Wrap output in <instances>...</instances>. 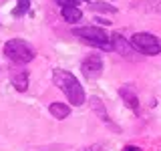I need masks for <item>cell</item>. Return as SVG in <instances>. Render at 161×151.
<instances>
[{
  "label": "cell",
  "mask_w": 161,
  "mask_h": 151,
  "mask_svg": "<svg viewBox=\"0 0 161 151\" xmlns=\"http://www.w3.org/2000/svg\"><path fill=\"white\" fill-rule=\"evenodd\" d=\"M53 83L63 91V95L69 99L70 105H75V107L85 105V101H87L85 89L73 73H69V70H64V69H54L53 70Z\"/></svg>",
  "instance_id": "6da1fadb"
},
{
  "label": "cell",
  "mask_w": 161,
  "mask_h": 151,
  "mask_svg": "<svg viewBox=\"0 0 161 151\" xmlns=\"http://www.w3.org/2000/svg\"><path fill=\"white\" fill-rule=\"evenodd\" d=\"M4 54L6 59H10L14 64H28L30 60L36 57L34 47L24 38H10L4 42Z\"/></svg>",
  "instance_id": "7a4b0ae2"
},
{
  "label": "cell",
  "mask_w": 161,
  "mask_h": 151,
  "mask_svg": "<svg viewBox=\"0 0 161 151\" xmlns=\"http://www.w3.org/2000/svg\"><path fill=\"white\" fill-rule=\"evenodd\" d=\"M73 34L80 40H85V42L93 44V47H99L103 50H113V42H111V38L107 36V32L105 30H101L97 26H80V28H75Z\"/></svg>",
  "instance_id": "3957f363"
},
{
  "label": "cell",
  "mask_w": 161,
  "mask_h": 151,
  "mask_svg": "<svg viewBox=\"0 0 161 151\" xmlns=\"http://www.w3.org/2000/svg\"><path fill=\"white\" fill-rule=\"evenodd\" d=\"M131 44L137 50L139 54H145V57H155V54L161 53V42L157 36L149 32H137L131 36Z\"/></svg>",
  "instance_id": "277c9868"
},
{
  "label": "cell",
  "mask_w": 161,
  "mask_h": 151,
  "mask_svg": "<svg viewBox=\"0 0 161 151\" xmlns=\"http://www.w3.org/2000/svg\"><path fill=\"white\" fill-rule=\"evenodd\" d=\"M80 70H83V75H85L87 81L99 79L101 73H103V59H101V54H97V53L87 54V57L83 59V63H80Z\"/></svg>",
  "instance_id": "5b68a950"
},
{
  "label": "cell",
  "mask_w": 161,
  "mask_h": 151,
  "mask_svg": "<svg viewBox=\"0 0 161 151\" xmlns=\"http://www.w3.org/2000/svg\"><path fill=\"white\" fill-rule=\"evenodd\" d=\"M111 42H113V50H117L121 57H125V59H129V60H133V59L139 57V53L133 48L131 40H127L123 34H115V36L111 38Z\"/></svg>",
  "instance_id": "8992f818"
},
{
  "label": "cell",
  "mask_w": 161,
  "mask_h": 151,
  "mask_svg": "<svg viewBox=\"0 0 161 151\" xmlns=\"http://www.w3.org/2000/svg\"><path fill=\"white\" fill-rule=\"evenodd\" d=\"M10 83H12V87L20 91V93H24V91L28 89V73L26 69H24V64H14V67H10Z\"/></svg>",
  "instance_id": "52a82bcc"
},
{
  "label": "cell",
  "mask_w": 161,
  "mask_h": 151,
  "mask_svg": "<svg viewBox=\"0 0 161 151\" xmlns=\"http://www.w3.org/2000/svg\"><path fill=\"white\" fill-rule=\"evenodd\" d=\"M119 95L123 99L125 107L131 109L133 113H139V97H137V91L133 89V85H123L119 87Z\"/></svg>",
  "instance_id": "ba28073f"
},
{
  "label": "cell",
  "mask_w": 161,
  "mask_h": 151,
  "mask_svg": "<svg viewBox=\"0 0 161 151\" xmlns=\"http://www.w3.org/2000/svg\"><path fill=\"white\" fill-rule=\"evenodd\" d=\"M89 105H91V109L95 111V115H97L99 119H103L105 123H107L109 127H111V131H117V133H119V131H121V129H119V125H115L113 121L109 119V115H107V109H105L103 101H101L99 97H91V99H89Z\"/></svg>",
  "instance_id": "9c48e42d"
},
{
  "label": "cell",
  "mask_w": 161,
  "mask_h": 151,
  "mask_svg": "<svg viewBox=\"0 0 161 151\" xmlns=\"http://www.w3.org/2000/svg\"><path fill=\"white\" fill-rule=\"evenodd\" d=\"M60 14H63L64 22H69V24H75L83 18V12L79 10V6H63V12Z\"/></svg>",
  "instance_id": "30bf717a"
},
{
  "label": "cell",
  "mask_w": 161,
  "mask_h": 151,
  "mask_svg": "<svg viewBox=\"0 0 161 151\" xmlns=\"http://www.w3.org/2000/svg\"><path fill=\"white\" fill-rule=\"evenodd\" d=\"M48 113L53 115L54 119H67L70 115V109H69V105H64V103H50Z\"/></svg>",
  "instance_id": "8fae6325"
},
{
  "label": "cell",
  "mask_w": 161,
  "mask_h": 151,
  "mask_svg": "<svg viewBox=\"0 0 161 151\" xmlns=\"http://www.w3.org/2000/svg\"><path fill=\"white\" fill-rule=\"evenodd\" d=\"M89 8L93 10V12H101V14H115L117 12V6L107 4V2H91Z\"/></svg>",
  "instance_id": "7c38bea8"
},
{
  "label": "cell",
  "mask_w": 161,
  "mask_h": 151,
  "mask_svg": "<svg viewBox=\"0 0 161 151\" xmlns=\"http://www.w3.org/2000/svg\"><path fill=\"white\" fill-rule=\"evenodd\" d=\"M28 10H30V0H18L14 10H12V16H22V14H26Z\"/></svg>",
  "instance_id": "4fadbf2b"
},
{
  "label": "cell",
  "mask_w": 161,
  "mask_h": 151,
  "mask_svg": "<svg viewBox=\"0 0 161 151\" xmlns=\"http://www.w3.org/2000/svg\"><path fill=\"white\" fill-rule=\"evenodd\" d=\"M54 2L63 8V6H79V2H83V0H54Z\"/></svg>",
  "instance_id": "5bb4252c"
},
{
  "label": "cell",
  "mask_w": 161,
  "mask_h": 151,
  "mask_svg": "<svg viewBox=\"0 0 161 151\" xmlns=\"http://www.w3.org/2000/svg\"><path fill=\"white\" fill-rule=\"evenodd\" d=\"M79 151H105V149H103L101 143H93V145H85V147L79 149Z\"/></svg>",
  "instance_id": "9a60e30c"
},
{
  "label": "cell",
  "mask_w": 161,
  "mask_h": 151,
  "mask_svg": "<svg viewBox=\"0 0 161 151\" xmlns=\"http://www.w3.org/2000/svg\"><path fill=\"white\" fill-rule=\"evenodd\" d=\"M95 22H97V24H105V26H109V20H105V18H101V16H95Z\"/></svg>",
  "instance_id": "2e32d148"
},
{
  "label": "cell",
  "mask_w": 161,
  "mask_h": 151,
  "mask_svg": "<svg viewBox=\"0 0 161 151\" xmlns=\"http://www.w3.org/2000/svg\"><path fill=\"white\" fill-rule=\"evenodd\" d=\"M123 151H143V149H141V147H135V145H125Z\"/></svg>",
  "instance_id": "e0dca14e"
}]
</instances>
